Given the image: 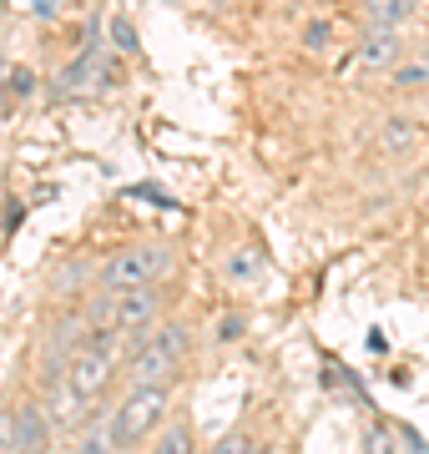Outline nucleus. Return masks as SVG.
Wrapping results in <instances>:
<instances>
[{
	"mask_svg": "<svg viewBox=\"0 0 429 454\" xmlns=\"http://www.w3.org/2000/svg\"><path fill=\"white\" fill-rule=\"evenodd\" d=\"M379 146H384V152H410V146H414V121H410V116H389L384 131H379Z\"/></svg>",
	"mask_w": 429,
	"mask_h": 454,
	"instance_id": "ddd939ff",
	"label": "nucleus"
},
{
	"mask_svg": "<svg viewBox=\"0 0 429 454\" xmlns=\"http://www.w3.org/2000/svg\"><path fill=\"white\" fill-rule=\"evenodd\" d=\"M243 333V318H222V328H217V339L228 343V339H238Z\"/></svg>",
	"mask_w": 429,
	"mask_h": 454,
	"instance_id": "4be33fe9",
	"label": "nucleus"
},
{
	"mask_svg": "<svg viewBox=\"0 0 429 454\" xmlns=\"http://www.w3.org/2000/svg\"><path fill=\"white\" fill-rule=\"evenodd\" d=\"M0 454H16V414H0Z\"/></svg>",
	"mask_w": 429,
	"mask_h": 454,
	"instance_id": "412c9836",
	"label": "nucleus"
},
{
	"mask_svg": "<svg viewBox=\"0 0 429 454\" xmlns=\"http://www.w3.org/2000/svg\"><path fill=\"white\" fill-rule=\"evenodd\" d=\"M157 313H162V293H157V288L97 293V298L86 303V318H91V328H112V333H132V328H147Z\"/></svg>",
	"mask_w": 429,
	"mask_h": 454,
	"instance_id": "7ed1b4c3",
	"label": "nucleus"
},
{
	"mask_svg": "<svg viewBox=\"0 0 429 454\" xmlns=\"http://www.w3.org/2000/svg\"><path fill=\"white\" fill-rule=\"evenodd\" d=\"M187 358V328L182 324H162L152 339H142L127 358V389L132 384H172V373Z\"/></svg>",
	"mask_w": 429,
	"mask_h": 454,
	"instance_id": "f03ea898",
	"label": "nucleus"
},
{
	"mask_svg": "<svg viewBox=\"0 0 429 454\" xmlns=\"http://www.w3.org/2000/svg\"><path fill=\"white\" fill-rule=\"evenodd\" d=\"M425 61H429V51H425Z\"/></svg>",
	"mask_w": 429,
	"mask_h": 454,
	"instance_id": "5701e85b",
	"label": "nucleus"
},
{
	"mask_svg": "<svg viewBox=\"0 0 429 454\" xmlns=\"http://www.w3.org/2000/svg\"><path fill=\"white\" fill-rule=\"evenodd\" d=\"M91 82H101V51L97 46H86L82 56L61 71V86H66V91H82V86H91Z\"/></svg>",
	"mask_w": 429,
	"mask_h": 454,
	"instance_id": "9b49d317",
	"label": "nucleus"
},
{
	"mask_svg": "<svg viewBox=\"0 0 429 454\" xmlns=\"http://www.w3.org/2000/svg\"><path fill=\"white\" fill-rule=\"evenodd\" d=\"M172 273V247L162 243H136L116 253L101 268V293H127V288H157V278Z\"/></svg>",
	"mask_w": 429,
	"mask_h": 454,
	"instance_id": "20e7f679",
	"label": "nucleus"
},
{
	"mask_svg": "<svg viewBox=\"0 0 429 454\" xmlns=\"http://www.w3.org/2000/svg\"><path fill=\"white\" fill-rule=\"evenodd\" d=\"M71 454H116V444H112V414H106V419L91 414V419L82 424V434L71 439Z\"/></svg>",
	"mask_w": 429,
	"mask_h": 454,
	"instance_id": "9d476101",
	"label": "nucleus"
},
{
	"mask_svg": "<svg viewBox=\"0 0 429 454\" xmlns=\"http://www.w3.org/2000/svg\"><path fill=\"white\" fill-rule=\"evenodd\" d=\"M333 41V26L329 20H308V26H303V46L308 51H324Z\"/></svg>",
	"mask_w": 429,
	"mask_h": 454,
	"instance_id": "a211bd4d",
	"label": "nucleus"
},
{
	"mask_svg": "<svg viewBox=\"0 0 429 454\" xmlns=\"http://www.w3.org/2000/svg\"><path fill=\"white\" fill-rule=\"evenodd\" d=\"M61 373H66L82 394L101 399L106 384H112V373H116V333H112V328H91V339L66 358V369H61Z\"/></svg>",
	"mask_w": 429,
	"mask_h": 454,
	"instance_id": "39448f33",
	"label": "nucleus"
},
{
	"mask_svg": "<svg viewBox=\"0 0 429 454\" xmlns=\"http://www.w3.org/2000/svg\"><path fill=\"white\" fill-rule=\"evenodd\" d=\"M167 409H172V389H167V384H132L112 409V444H116V454L147 444L152 429H162L167 424Z\"/></svg>",
	"mask_w": 429,
	"mask_h": 454,
	"instance_id": "f257e3e1",
	"label": "nucleus"
},
{
	"mask_svg": "<svg viewBox=\"0 0 429 454\" xmlns=\"http://www.w3.org/2000/svg\"><path fill=\"white\" fill-rule=\"evenodd\" d=\"M112 41H116L121 51H136V31H132V20H127V16L112 20Z\"/></svg>",
	"mask_w": 429,
	"mask_h": 454,
	"instance_id": "6ab92c4d",
	"label": "nucleus"
},
{
	"mask_svg": "<svg viewBox=\"0 0 429 454\" xmlns=\"http://www.w3.org/2000/svg\"><path fill=\"white\" fill-rule=\"evenodd\" d=\"M389 76H394V86L414 91V86H425V82H429V61H399L394 71H389Z\"/></svg>",
	"mask_w": 429,
	"mask_h": 454,
	"instance_id": "4468645a",
	"label": "nucleus"
},
{
	"mask_svg": "<svg viewBox=\"0 0 429 454\" xmlns=\"http://www.w3.org/2000/svg\"><path fill=\"white\" fill-rule=\"evenodd\" d=\"M394 439H399V450H404V454H429V450H425V439L414 434L410 424H394Z\"/></svg>",
	"mask_w": 429,
	"mask_h": 454,
	"instance_id": "aec40b11",
	"label": "nucleus"
},
{
	"mask_svg": "<svg viewBox=\"0 0 429 454\" xmlns=\"http://www.w3.org/2000/svg\"><path fill=\"white\" fill-rule=\"evenodd\" d=\"M414 11H419V0H363V26H389V31H399V26H410Z\"/></svg>",
	"mask_w": 429,
	"mask_h": 454,
	"instance_id": "1a4fd4ad",
	"label": "nucleus"
},
{
	"mask_svg": "<svg viewBox=\"0 0 429 454\" xmlns=\"http://www.w3.org/2000/svg\"><path fill=\"white\" fill-rule=\"evenodd\" d=\"M222 273H228V283H253L258 278V253H232Z\"/></svg>",
	"mask_w": 429,
	"mask_h": 454,
	"instance_id": "2eb2a0df",
	"label": "nucleus"
},
{
	"mask_svg": "<svg viewBox=\"0 0 429 454\" xmlns=\"http://www.w3.org/2000/svg\"><path fill=\"white\" fill-rule=\"evenodd\" d=\"M399 51H404L399 31H389V26H363V31H359V51L348 56V66L359 61V66H369V71H394Z\"/></svg>",
	"mask_w": 429,
	"mask_h": 454,
	"instance_id": "0eeeda50",
	"label": "nucleus"
},
{
	"mask_svg": "<svg viewBox=\"0 0 429 454\" xmlns=\"http://www.w3.org/2000/svg\"><path fill=\"white\" fill-rule=\"evenodd\" d=\"M147 454H192V424L167 419L162 429L152 434V450Z\"/></svg>",
	"mask_w": 429,
	"mask_h": 454,
	"instance_id": "f8f14e48",
	"label": "nucleus"
},
{
	"mask_svg": "<svg viewBox=\"0 0 429 454\" xmlns=\"http://www.w3.org/2000/svg\"><path fill=\"white\" fill-rule=\"evenodd\" d=\"M46 414H51V424H56L61 434H82V424L97 414V399L82 394L66 373H61V379H51V389H46Z\"/></svg>",
	"mask_w": 429,
	"mask_h": 454,
	"instance_id": "423d86ee",
	"label": "nucleus"
},
{
	"mask_svg": "<svg viewBox=\"0 0 429 454\" xmlns=\"http://www.w3.org/2000/svg\"><path fill=\"white\" fill-rule=\"evenodd\" d=\"M363 454H399L394 429H369V434H363Z\"/></svg>",
	"mask_w": 429,
	"mask_h": 454,
	"instance_id": "dca6fc26",
	"label": "nucleus"
},
{
	"mask_svg": "<svg viewBox=\"0 0 429 454\" xmlns=\"http://www.w3.org/2000/svg\"><path fill=\"white\" fill-rule=\"evenodd\" d=\"M56 424H51L46 404H20L16 409V454H46Z\"/></svg>",
	"mask_w": 429,
	"mask_h": 454,
	"instance_id": "6e6552de",
	"label": "nucleus"
},
{
	"mask_svg": "<svg viewBox=\"0 0 429 454\" xmlns=\"http://www.w3.org/2000/svg\"><path fill=\"white\" fill-rule=\"evenodd\" d=\"M207 454H258V450H253V439L243 434V429H232V434H222Z\"/></svg>",
	"mask_w": 429,
	"mask_h": 454,
	"instance_id": "f3484780",
	"label": "nucleus"
}]
</instances>
